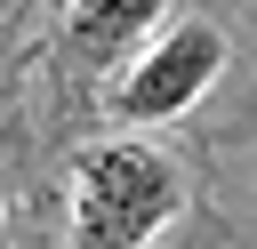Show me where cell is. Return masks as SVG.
<instances>
[{
    "label": "cell",
    "instance_id": "obj_1",
    "mask_svg": "<svg viewBox=\"0 0 257 249\" xmlns=\"http://www.w3.org/2000/svg\"><path fill=\"white\" fill-rule=\"evenodd\" d=\"M177 209H185L177 169L137 137L88 145L72 161V249H145Z\"/></svg>",
    "mask_w": 257,
    "mask_h": 249
},
{
    "label": "cell",
    "instance_id": "obj_2",
    "mask_svg": "<svg viewBox=\"0 0 257 249\" xmlns=\"http://www.w3.org/2000/svg\"><path fill=\"white\" fill-rule=\"evenodd\" d=\"M217 72H225V32L201 24V16H185L161 40H145V56H128V72L112 88V112L120 120H177Z\"/></svg>",
    "mask_w": 257,
    "mask_h": 249
},
{
    "label": "cell",
    "instance_id": "obj_3",
    "mask_svg": "<svg viewBox=\"0 0 257 249\" xmlns=\"http://www.w3.org/2000/svg\"><path fill=\"white\" fill-rule=\"evenodd\" d=\"M153 24H161V0H72V16H64V48H72L80 64H112V56L145 48Z\"/></svg>",
    "mask_w": 257,
    "mask_h": 249
}]
</instances>
